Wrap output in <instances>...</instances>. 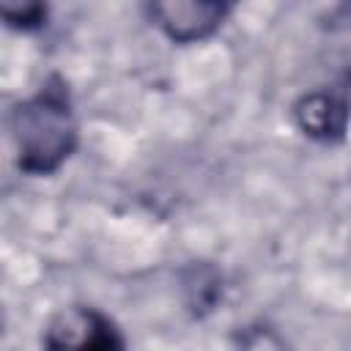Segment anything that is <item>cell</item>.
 <instances>
[{
	"instance_id": "5",
	"label": "cell",
	"mask_w": 351,
	"mask_h": 351,
	"mask_svg": "<svg viewBox=\"0 0 351 351\" xmlns=\"http://www.w3.org/2000/svg\"><path fill=\"white\" fill-rule=\"evenodd\" d=\"M3 22L14 30H36L47 19V0H0Z\"/></svg>"
},
{
	"instance_id": "1",
	"label": "cell",
	"mask_w": 351,
	"mask_h": 351,
	"mask_svg": "<svg viewBox=\"0 0 351 351\" xmlns=\"http://www.w3.org/2000/svg\"><path fill=\"white\" fill-rule=\"evenodd\" d=\"M19 170L30 176L55 173L77 148V118L60 85H47L19 101L8 118Z\"/></svg>"
},
{
	"instance_id": "2",
	"label": "cell",
	"mask_w": 351,
	"mask_h": 351,
	"mask_svg": "<svg viewBox=\"0 0 351 351\" xmlns=\"http://www.w3.org/2000/svg\"><path fill=\"white\" fill-rule=\"evenodd\" d=\"M228 8L230 0H151L154 22L178 44L208 38L222 25Z\"/></svg>"
},
{
	"instance_id": "3",
	"label": "cell",
	"mask_w": 351,
	"mask_h": 351,
	"mask_svg": "<svg viewBox=\"0 0 351 351\" xmlns=\"http://www.w3.org/2000/svg\"><path fill=\"white\" fill-rule=\"evenodd\" d=\"M44 343L49 348H118L123 346L112 324L90 307L60 310L52 318Z\"/></svg>"
},
{
	"instance_id": "4",
	"label": "cell",
	"mask_w": 351,
	"mask_h": 351,
	"mask_svg": "<svg viewBox=\"0 0 351 351\" xmlns=\"http://www.w3.org/2000/svg\"><path fill=\"white\" fill-rule=\"evenodd\" d=\"M299 126L318 140H332L346 129V107L329 93H310L296 107Z\"/></svg>"
}]
</instances>
